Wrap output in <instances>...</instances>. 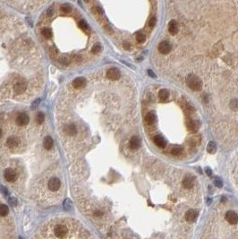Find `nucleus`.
<instances>
[{"instance_id": "nucleus-1", "label": "nucleus", "mask_w": 238, "mask_h": 239, "mask_svg": "<svg viewBox=\"0 0 238 239\" xmlns=\"http://www.w3.org/2000/svg\"><path fill=\"white\" fill-rule=\"evenodd\" d=\"M187 85L193 91H201L202 88V82L195 75H190L186 79Z\"/></svg>"}, {"instance_id": "nucleus-2", "label": "nucleus", "mask_w": 238, "mask_h": 239, "mask_svg": "<svg viewBox=\"0 0 238 239\" xmlns=\"http://www.w3.org/2000/svg\"><path fill=\"white\" fill-rule=\"evenodd\" d=\"M226 220L231 225H236L238 222V215L233 211H228L226 213Z\"/></svg>"}, {"instance_id": "nucleus-3", "label": "nucleus", "mask_w": 238, "mask_h": 239, "mask_svg": "<svg viewBox=\"0 0 238 239\" xmlns=\"http://www.w3.org/2000/svg\"><path fill=\"white\" fill-rule=\"evenodd\" d=\"M55 235L58 238H64L66 235H67V228L66 226L64 225H59V226H57L56 228H55Z\"/></svg>"}, {"instance_id": "nucleus-4", "label": "nucleus", "mask_w": 238, "mask_h": 239, "mask_svg": "<svg viewBox=\"0 0 238 239\" xmlns=\"http://www.w3.org/2000/svg\"><path fill=\"white\" fill-rule=\"evenodd\" d=\"M4 177L6 179V181H8V182H15L17 179V177H18V175H17V173L14 169H7L5 171Z\"/></svg>"}, {"instance_id": "nucleus-5", "label": "nucleus", "mask_w": 238, "mask_h": 239, "mask_svg": "<svg viewBox=\"0 0 238 239\" xmlns=\"http://www.w3.org/2000/svg\"><path fill=\"white\" fill-rule=\"evenodd\" d=\"M120 72L117 68H110L107 72V77L110 80H117L120 78Z\"/></svg>"}, {"instance_id": "nucleus-6", "label": "nucleus", "mask_w": 238, "mask_h": 239, "mask_svg": "<svg viewBox=\"0 0 238 239\" xmlns=\"http://www.w3.org/2000/svg\"><path fill=\"white\" fill-rule=\"evenodd\" d=\"M171 49H172V47H171L170 43L168 41H162L159 45V50L161 54H164V55L169 53Z\"/></svg>"}, {"instance_id": "nucleus-7", "label": "nucleus", "mask_w": 238, "mask_h": 239, "mask_svg": "<svg viewBox=\"0 0 238 239\" xmlns=\"http://www.w3.org/2000/svg\"><path fill=\"white\" fill-rule=\"evenodd\" d=\"M60 186H61L60 180L58 179V178H56V177L51 178V179L49 180V190L53 191V192L58 190Z\"/></svg>"}, {"instance_id": "nucleus-8", "label": "nucleus", "mask_w": 238, "mask_h": 239, "mask_svg": "<svg viewBox=\"0 0 238 239\" xmlns=\"http://www.w3.org/2000/svg\"><path fill=\"white\" fill-rule=\"evenodd\" d=\"M15 92H16L17 94L23 93L24 92V91L26 90V83L24 81H19L17 82L15 85V88H14Z\"/></svg>"}, {"instance_id": "nucleus-9", "label": "nucleus", "mask_w": 238, "mask_h": 239, "mask_svg": "<svg viewBox=\"0 0 238 239\" xmlns=\"http://www.w3.org/2000/svg\"><path fill=\"white\" fill-rule=\"evenodd\" d=\"M30 118L26 114H20L16 118V124L18 126H25L29 123Z\"/></svg>"}, {"instance_id": "nucleus-10", "label": "nucleus", "mask_w": 238, "mask_h": 239, "mask_svg": "<svg viewBox=\"0 0 238 239\" xmlns=\"http://www.w3.org/2000/svg\"><path fill=\"white\" fill-rule=\"evenodd\" d=\"M187 127L191 132L195 133L198 131V129L200 128V123L195 120H189L187 122Z\"/></svg>"}, {"instance_id": "nucleus-11", "label": "nucleus", "mask_w": 238, "mask_h": 239, "mask_svg": "<svg viewBox=\"0 0 238 239\" xmlns=\"http://www.w3.org/2000/svg\"><path fill=\"white\" fill-rule=\"evenodd\" d=\"M178 23L175 20H172L168 24V32H170V34L172 35H176L177 32H178Z\"/></svg>"}, {"instance_id": "nucleus-12", "label": "nucleus", "mask_w": 238, "mask_h": 239, "mask_svg": "<svg viewBox=\"0 0 238 239\" xmlns=\"http://www.w3.org/2000/svg\"><path fill=\"white\" fill-rule=\"evenodd\" d=\"M194 185V178L193 177H185L184 180H183V186L185 188V189H190Z\"/></svg>"}, {"instance_id": "nucleus-13", "label": "nucleus", "mask_w": 238, "mask_h": 239, "mask_svg": "<svg viewBox=\"0 0 238 239\" xmlns=\"http://www.w3.org/2000/svg\"><path fill=\"white\" fill-rule=\"evenodd\" d=\"M85 84H86V80L83 77H78L76 79H74L73 82V86L75 89H81V88L84 87Z\"/></svg>"}, {"instance_id": "nucleus-14", "label": "nucleus", "mask_w": 238, "mask_h": 239, "mask_svg": "<svg viewBox=\"0 0 238 239\" xmlns=\"http://www.w3.org/2000/svg\"><path fill=\"white\" fill-rule=\"evenodd\" d=\"M154 143L158 146L159 148H165L167 145L166 140L161 135H156L154 137Z\"/></svg>"}, {"instance_id": "nucleus-15", "label": "nucleus", "mask_w": 238, "mask_h": 239, "mask_svg": "<svg viewBox=\"0 0 238 239\" xmlns=\"http://www.w3.org/2000/svg\"><path fill=\"white\" fill-rule=\"evenodd\" d=\"M141 144V140L138 136H133L130 140V148L132 150H136L140 147Z\"/></svg>"}, {"instance_id": "nucleus-16", "label": "nucleus", "mask_w": 238, "mask_h": 239, "mask_svg": "<svg viewBox=\"0 0 238 239\" xmlns=\"http://www.w3.org/2000/svg\"><path fill=\"white\" fill-rule=\"evenodd\" d=\"M197 212L194 210H189L185 213V220L189 222H193L196 220Z\"/></svg>"}, {"instance_id": "nucleus-17", "label": "nucleus", "mask_w": 238, "mask_h": 239, "mask_svg": "<svg viewBox=\"0 0 238 239\" xmlns=\"http://www.w3.org/2000/svg\"><path fill=\"white\" fill-rule=\"evenodd\" d=\"M145 121H146V123H147L148 125L151 126V125H153V124L156 122V115H155L153 112L148 113V114L146 115V117H145Z\"/></svg>"}, {"instance_id": "nucleus-18", "label": "nucleus", "mask_w": 238, "mask_h": 239, "mask_svg": "<svg viewBox=\"0 0 238 239\" xmlns=\"http://www.w3.org/2000/svg\"><path fill=\"white\" fill-rule=\"evenodd\" d=\"M18 143H19V141L15 137H10L6 141V145L8 146L9 148H11V149L15 148L18 145Z\"/></svg>"}, {"instance_id": "nucleus-19", "label": "nucleus", "mask_w": 238, "mask_h": 239, "mask_svg": "<svg viewBox=\"0 0 238 239\" xmlns=\"http://www.w3.org/2000/svg\"><path fill=\"white\" fill-rule=\"evenodd\" d=\"M43 145L44 147L47 149V150H50L51 148L53 147V140L50 136H47L45 139H44V143H43Z\"/></svg>"}, {"instance_id": "nucleus-20", "label": "nucleus", "mask_w": 238, "mask_h": 239, "mask_svg": "<svg viewBox=\"0 0 238 239\" xmlns=\"http://www.w3.org/2000/svg\"><path fill=\"white\" fill-rule=\"evenodd\" d=\"M207 151L210 154H214L217 151V145L214 142H210L209 144L207 146Z\"/></svg>"}, {"instance_id": "nucleus-21", "label": "nucleus", "mask_w": 238, "mask_h": 239, "mask_svg": "<svg viewBox=\"0 0 238 239\" xmlns=\"http://www.w3.org/2000/svg\"><path fill=\"white\" fill-rule=\"evenodd\" d=\"M8 207L6 204H0V217H6L8 214Z\"/></svg>"}, {"instance_id": "nucleus-22", "label": "nucleus", "mask_w": 238, "mask_h": 239, "mask_svg": "<svg viewBox=\"0 0 238 239\" xmlns=\"http://www.w3.org/2000/svg\"><path fill=\"white\" fill-rule=\"evenodd\" d=\"M159 97L161 100H166L168 98V92L166 90V89H161L159 92Z\"/></svg>"}, {"instance_id": "nucleus-23", "label": "nucleus", "mask_w": 238, "mask_h": 239, "mask_svg": "<svg viewBox=\"0 0 238 239\" xmlns=\"http://www.w3.org/2000/svg\"><path fill=\"white\" fill-rule=\"evenodd\" d=\"M79 26H80V28H81L83 31H84L85 32L90 33V32H91L90 27H89L88 24L86 23V22H85L84 20H82V21H80V22H79Z\"/></svg>"}, {"instance_id": "nucleus-24", "label": "nucleus", "mask_w": 238, "mask_h": 239, "mask_svg": "<svg viewBox=\"0 0 238 239\" xmlns=\"http://www.w3.org/2000/svg\"><path fill=\"white\" fill-rule=\"evenodd\" d=\"M41 34L45 38V39H50L52 37V32H51L50 29L49 28H44L41 31Z\"/></svg>"}, {"instance_id": "nucleus-25", "label": "nucleus", "mask_w": 238, "mask_h": 239, "mask_svg": "<svg viewBox=\"0 0 238 239\" xmlns=\"http://www.w3.org/2000/svg\"><path fill=\"white\" fill-rule=\"evenodd\" d=\"M181 152H182V148L178 145L173 146L172 149H171V153L175 155V156H178L181 154Z\"/></svg>"}, {"instance_id": "nucleus-26", "label": "nucleus", "mask_w": 238, "mask_h": 239, "mask_svg": "<svg viewBox=\"0 0 238 239\" xmlns=\"http://www.w3.org/2000/svg\"><path fill=\"white\" fill-rule=\"evenodd\" d=\"M145 35L142 32H138L136 35V40L139 43H143L145 41Z\"/></svg>"}, {"instance_id": "nucleus-27", "label": "nucleus", "mask_w": 238, "mask_h": 239, "mask_svg": "<svg viewBox=\"0 0 238 239\" xmlns=\"http://www.w3.org/2000/svg\"><path fill=\"white\" fill-rule=\"evenodd\" d=\"M44 119H45V117H44V114L41 113V112H40V113H38V115H37V117H36V120H37V122H38V124H42L43 122H44Z\"/></svg>"}, {"instance_id": "nucleus-28", "label": "nucleus", "mask_w": 238, "mask_h": 239, "mask_svg": "<svg viewBox=\"0 0 238 239\" xmlns=\"http://www.w3.org/2000/svg\"><path fill=\"white\" fill-rule=\"evenodd\" d=\"M100 50H101V46H100L99 43H97V44H95L93 47H92L91 52H92L93 54H98Z\"/></svg>"}, {"instance_id": "nucleus-29", "label": "nucleus", "mask_w": 238, "mask_h": 239, "mask_svg": "<svg viewBox=\"0 0 238 239\" xmlns=\"http://www.w3.org/2000/svg\"><path fill=\"white\" fill-rule=\"evenodd\" d=\"M66 132H67L69 134H74L76 133V128L74 126L71 125V126H68L67 129H66Z\"/></svg>"}, {"instance_id": "nucleus-30", "label": "nucleus", "mask_w": 238, "mask_h": 239, "mask_svg": "<svg viewBox=\"0 0 238 239\" xmlns=\"http://www.w3.org/2000/svg\"><path fill=\"white\" fill-rule=\"evenodd\" d=\"M230 108L233 110H238V100H234L230 102Z\"/></svg>"}, {"instance_id": "nucleus-31", "label": "nucleus", "mask_w": 238, "mask_h": 239, "mask_svg": "<svg viewBox=\"0 0 238 239\" xmlns=\"http://www.w3.org/2000/svg\"><path fill=\"white\" fill-rule=\"evenodd\" d=\"M61 10H62L64 13H70L72 8H71V6H70L68 4H64V5L61 6Z\"/></svg>"}, {"instance_id": "nucleus-32", "label": "nucleus", "mask_w": 238, "mask_h": 239, "mask_svg": "<svg viewBox=\"0 0 238 239\" xmlns=\"http://www.w3.org/2000/svg\"><path fill=\"white\" fill-rule=\"evenodd\" d=\"M59 61L62 65H69V63H70V59H69V58H67V57H62V58H60Z\"/></svg>"}, {"instance_id": "nucleus-33", "label": "nucleus", "mask_w": 238, "mask_h": 239, "mask_svg": "<svg viewBox=\"0 0 238 239\" xmlns=\"http://www.w3.org/2000/svg\"><path fill=\"white\" fill-rule=\"evenodd\" d=\"M9 203L11 206H13V207H15L17 205V200L15 198H14V197H12V198H10L9 199Z\"/></svg>"}, {"instance_id": "nucleus-34", "label": "nucleus", "mask_w": 238, "mask_h": 239, "mask_svg": "<svg viewBox=\"0 0 238 239\" xmlns=\"http://www.w3.org/2000/svg\"><path fill=\"white\" fill-rule=\"evenodd\" d=\"M214 184H215V186H218V187L221 188L222 187V186H223V183H222V181L219 178H216L215 181H214Z\"/></svg>"}, {"instance_id": "nucleus-35", "label": "nucleus", "mask_w": 238, "mask_h": 239, "mask_svg": "<svg viewBox=\"0 0 238 239\" xmlns=\"http://www.w3.org/2000/svg\"><path fill=\"white\" fill-rule=\"evenodd\" d=\"M156 23H157V19H156V17H151V19H150V22H149V26L150 27H153V26L155 25L156 24Z\"/></svg>"}, {"instance_id": "nucleus-36", "label": "nucleus", "mask_w": 238, "mask_h": 239, "mask_svg": "<svg viewBox=\"0 0 238 239\" xmlns=\"http://www.w3.org/2000/svg\"><path fill=\"white\" fill-rule=\"evenodd\" d=\"M64 207H65V209L68 211L70 208H71V203H70V201L69 200H66V203H64Z\"/></svg>"}, {"instance_id": "nucleus-37", "label": "nucleus", "mask_w": 238, "mask_h": 239, "mask_svg": "<svg viewBox=\"0 0 238 239\" xmlns=\"http://www.w3.org/2000/svg\"><path fill=\"white\" fill-rule=\"evenodd\" d=\"M123 46H124V49H126V50H129V49H131V45H130V43L125 42L124 44H123Z\"/></svg>"}, {"instance_id": "nucleus-38", "label": "nucleus", "mask_w": 238, "mask_h": 239, "mask_svg": "<svg viewBox=\"0 0 238 239\" xmlns=\"http://www.w3.org/2000/svg\"><path fill=\"white\" fill-rule=\"evenodd\" d=\"M205 171H206V174H207L209 177H210V176L212 175V170H211L210 168H208V167H207V168L205 169Z\"/></svg>"}, {"instance_id": "nucleus-39", "label": "nucleus", "mask_w": 238, "mask_h": 239, "mask_svg": "<svg viewBox=\"0 0 238 239\" xmlns=\"http://www.w3.org/2000/svg\"><path fill=\"white\" fill-rule=\"evenodd\" d=\"M39 103H40V100H36V102H33V104H32V109H35L34 107H37Z\"/></svg>"}, {"instance_id": "nucleus-40", "label": "nucleus", "mask_w": 238, "mask_h": 239, "mask_svg": "<svg viewBox=\"0 0 238 239\" xmlns=\"http://www.w3.org/2000/svg\"><path fill=\"white\" fill-rule=\"evenodd\" d=\"M148 74H149V75L151 77H156V75H154V73H153L151 70H149V71H148Z\"/></svg>"}, {"instance_id": "nucleus-41", "label": "nucleus", "mask_w": 238, "mask_h": 239, "mask_svg": "<svg viewBox=\"0 0 238 239\" xmlns=\"http://www.w3.org/2000/svg\"><path fill=\"white\" fill-rule=\"evenodd\" d=\"M48 15H50V16L53 15V9L49 8V10H48Z\"/></svg>"}, {"instance_id": "nucleus-42", "label": "nucleus", "mask_w": 238, "mask_h": 239, "mask_svg": "<svg viewBox=\"0 0 238 239\" xmlns=\"http://www.w3.org/2000/svg\"><path fill=\"white\" fill-rule=\"evenodd\" d=\"M2 190H3L4 194H5L6 195V194H7V193H8V192H7V190H6V189H5V187H3V186H2Z\"/></svg>"}, {"instance_id": "nucleus-43", "label": "nucleus", "mask_w": 238, "mask_h": 239, "mask_svg": "<svg viewBox=\"0 0 238 239\" xmlns=\"http://www.w3.org/2000/svg\"><path fill=\"white\" fill-rule=\"evenodd\" d=\"M95 215H96L97 217H100V216H101L102 215V212H100V211H97V212L95 213Z\"/></svg>"}, {"instance_id": "nucleus-44", "label": "nucleus", "mask_w": 238, "mask_h": 239, "mask_svg": "<svg viewBox=\"0 0 238 239\" xmlns=\"http://www.w3.org/2000/svg\"><path fill=\"white\" fill-rule=\"evenodd\" d=\"M1 135H2V130L0 129V137H1Z\"/></svg>"}]
</instances>
